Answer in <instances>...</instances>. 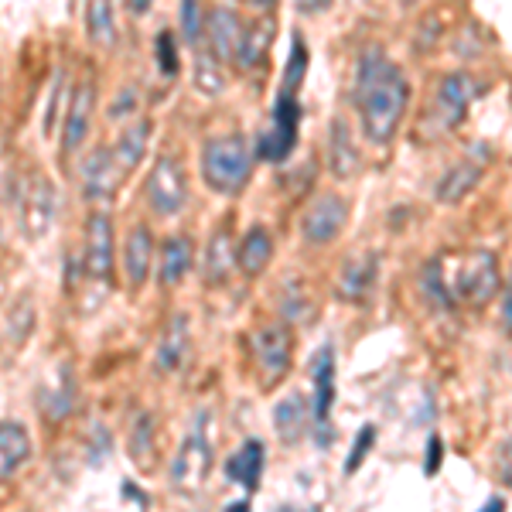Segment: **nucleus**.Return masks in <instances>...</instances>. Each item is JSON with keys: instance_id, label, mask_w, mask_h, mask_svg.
I'll list each match as a JSON object with an SVG mask.
<instances>
[{"instance_id": "1", "label": "nucleus", "mask_w": 512, "mask_h": 512, "mask_svg": "<svg viewBox=\"0 0 512 512\" xmlns=\"http://www.w3.org/2000/svg\"><path fill=\"white\" fill-rule=\"evenodd\" d=\"M352 96L366 140L376 147H386L400 130L414 89H410V79L403 76L390 55L379 52V48H366L355 62Z\"/></svg>"}, {"instance_id": "2", "label": "nucleus", "mask_w": 512, "mask_h": 512, "mask_svg": "<svg viewBox=\"0 0 512 512\" xmlns=\"http://www.w3.org/2000/svg\"><path fill=\"white\" fill-rule=\"evenodd\" d=\"M253 171V151L243 134H222L202 147V181L209 192L233 198L246 188Z\"/></svg>"}, {"instance_id": "3", "label": "nucleus", "mask_w": 512, "mask_h": 512, "mask_svg": "<svg viewBox=\"0 0 512 512\" xmlns=\"http://www.w3.org/2000/svg\"><path fill=\"white\" fill-rule=\"evenodd\" d=\"M55 205H59L55 181L48 178L45 171L31 168L28 178L18 181V219H21L24 236L28 239L45 236L55 222Z\"/></svg>"}, {"instance_id": "4", "label": "nucleus", "mask_w": 512, "mask_h": 512, "mask_svg": "<svg viewBox=\"0 0 512 512\" xmlns=\"http://www.w3.org/2000/svg\"><path fill=\"white\" fill-rule=\"evenodd\" d=\"M297 127H301V103H297V93L280 89L270 127H267V134L260 137V147H256V158H263L270 164H284L297 147Z\"/></svg>"}, {"instance_id": "5", "label": "nucleus", "mask_w": 512, "mask_h": 512, "mask_svg": "<svg viewBox=\"0 0 512 512\" xmlns=\"http://www.w3.org/2000/svg\"><path fill=\"white\" fill-rule=\"evenodd\" d=\"M144 195H147L151 212H154V216H161V219H171V216H178V212L185 209L188 175H185V168L178 164V158L161 154V158L154 161L151 175H147V181H144Z\"/></svg>"}, {"instance_id": "6", "label": "nucleus", "mask_w": 512, "mask_h": 512, "mask_svg": "<svg viewBox=\"0 0 512 512\" xmlns=\"http://www.w3.org/2000/svg\"><path fill=\"white\" fill-rule=\"evenodd\" d=\"M291 328L284 321L274 325H263L253 335V359H256V373H260L263 390H274V386L291 373Z\"/></svg>"}, {"instance_id": "7", "label": "nucleus", "mask_w": 512, "mask_h": 512, "mask_svg": "<svg viewBox=\"0 0 512 512\" xmlns=\"http://www.w3.org/2000/svg\"><path fill=\"white\" fill-rule=\"evenodd\" d=\"M212 472V444L205 441V427L198 424L192 434L185 437V444L178 448L175 461H171V489L195 495L205 485V478Z\"/></svg>"}, {"instance_id": "8", "label": "nucleus", "mask_w": 512, "mask_h": 512, "mask_svg": "<svg viewBox=\"0 0 512 512\" xmlns=\"http://www.w3.org/2000/svg\"><path fill=\"white\" fill-rule=\"evenodd\" d=\"M451 291L465 304L492 301L495 291H499V263H495V256L485 250L468 256V260L458 267V277L451 280Z\"/></svg>"}, {"instance_id": "9", "label": "nucleus", "mask_w": 512, "mask_h": 512, "mask_svg": "<svg viewBox=\"0 0 512 512\" xmlns=\"http://www.w3.org/2000/svg\"><path fill=\"white\" fill-rule=\"evenodd\" d=\"M475 99V82L468 72H448L437 82V96H434V127L437 137L451 134L461 120H465L468 106Z\"/></svg>"}, {"instance_id": "10", "label": "nucleus", "mask_w": 512, "mask_h": 512, "mask_svg": "<svg viewBox=\"0 0 512 512\" xmlns=\"http://www.w3.org/2000/svg\"><path fill=\"white\" fill-rule=\"evenodd\" d=\"M86 274L93 280L110 284L113 277V263H117V239H113V219L110 212L96 209L86 222Z\"/></svg>"}, {"instance_id": "11", "label": "nucleus", "mask_w": 512, "mask_h": 512, "mask_svg": "<svg viewBox=\"0 0 512 512\" xmlns=\"http://www.w3.org/2000/svg\"><path fill=\"white\" fill-rule=\"evenodd\" d=\"M93 110H96V79L82 76L76 82V89L69 93V110H65L62 120V158H72L82 147V140L89 134V123H93Z\"/></svg>"}, {"instance_id": "12", "label": "nucleus", "mask_w": 512, "mask_h": 512, "mask_svg": "<svg viewBox=\"0 0 512 512\" xmlns=\"http://www.w3.org/2000/svg\"><path fill=\"white\" fill-rule=\"evenodd\" d=\"M345 219H349V202L342 195H321L311 202V209L301 219V236L311 246H328L342 233Z\"/></svg>"}, {"instance_id": "13", "label": "nucleus", "mask_w": 512, "mask_h": 512, "mask_svg": "<svg viewBox=\"0 0 512 512\" xmlns=\"http://www.w3.org/2000/svg\"><path fill=\"white\" fill-rule=\"evenodd\" d=\"M120 178L123 168L113 158V147H96L82 161V195L89 202H113L120 192Z\"/></svg>"}, {"instance_id": "14", "label": "nucleus", "mask_w": 512, "mask_h": 512, "mask_svg": "<svg viewBox=\"0 0 512 512\" xmlns=\"http://www.w3.org/2000/svg\"><path fill=\"white\" fill-rule=\"evenodd\" d=\"M485 164H489V147L485 144H475L472 151H468V158H461L448 175L441 178V185H437V198L441 202H461L468 192H475V185L482 181V171Z\"/></svg>"}, {"instance_id": "15", "label": "nucleus", "mask_w": 512, "mask_h": 512, "mask_svg": "<svg viewBox=\"0 0 512 512\" xmlns=\"http://www.w3.org/2000/svg\"><path fill=\"white\" fill-rule=\"evenodd\" d=\"M151 260H154V236L151 229L140 222L123 239V253H120V267H123V280H127L130 291H140L151 277Z\"/></svg>"}, {"instance_id": "16", "label": "nucleus", "mask_w": 512, "mask_h": 512, "mask_svg": "<svg viewBox=\"0 0 512 512\" xmlns=\"http://www.w3.org/2000/svg\"><path fill=\"white\" fill-rule=\"evenodd\" d=\"M205 35H209L212 55L219 62H236V52L243 45L246 24L239 21L233 7H212V14L205 18Z\"/></svg>"}, {"instance_id": "17", "label": "nucleus", "mask_w": 512, "mask_h": 512, "mask_svg": "<svg viewBox=\"0 0 512 512\" xmlns=\"http://www.w3.org/2000/svg\"><path fill=\"white\" fill-rule=\"evenodd\" d=\"M379 280V256L369 253V256H355V260H345L342 270H338V280H335V291L342 301L349 304H362L369 294H373Z\"/></svg>"}, {"instance_id": "18", "label": "nucleus", "mask_w": 512, "mask_h": 512, "mask_svg": "<svg viewBox=\"0 0 512 512\" xmlns=\"http://www.w3.org/2000/svg\"><path fill=\"white\" fill-rule=\"evenodd\" d=\"M328 168L338 181H349L359 175L362 158H359V147L352 140V130L345 120H332V130H328Z\"/></svg>"}, {"instance_id": "19", "label": "nucleus", "mask_w": 512, "mask_h": 512, "mask_svg": "<svg viewBox=\"0 0 512 512\" xmlns=\"http://www.w3.org/2000/svg\"><path fill=\"white\" fill-rule=\"evenodd\" d=\"M263 465H267V448H263V441L250 437V441L239 444V451L226 461V478L233 485H243L246 492H256L263 478Z\"/></svg>"}, {"instance_id": "20", "label": "nucleus", "mask_w": 512, "mask_h": 512, "mask_svg": "<svg viewBox=\"0 0 512 512\" xmlns=\"http://www.w3.org/2000/svg\"><path fill=\"white\" fill-rule=\"evenodd\" d=\"M31 458V434L21 420H0V485Z\"/></svg>"}, {"instance_id": "21", "label": "nucleus", "mask_w": 512, "mask_h": 512, "mask_svg": "<svg viewBox=\"0 0 512 512\" xmlns=\"http://www.w3.org/2000/svg\"><path fill=\"white\" fill-rule=\"evenodd\" d=\"M185 352H188V315H171L168 328H164L161 342H158V352H154V369L161 376L175 373V369L185 362Z\"/></svg>"}, {"instance_id": "22", "label": "nucleus", "mask_w": 512, "mask_h": 512, "mask_svg": "<svg viewBox=\"0 0 512 512\" xmlns=\"http://www.w3.org/2000/svg\"><path fill=\"white\" fill-rule=\"evenodd\" d=\"M76 373H72V366L65 362L59 369V379H55V386L41 396V417L48 420V424H65V420L72 417V410H76Z\"/></svg>"}, {"instance_id": "23", "label": "nucleus", "mask_w": 512, "mask_h": 512, "mask_svg": "<svg viewBox=\"0 0 512 512\" xmlns=\"http://www.w3.org/2000/svg\"><path fill=\"white\" fill-rule=\"evenodd\" d=\"M332 403H335V352L321 349L315 359V400H311V417H315L318 431L328 427Z\"/></svg>"}, {"instance_id": "24", "label": "nucleus", "mask_w": 512, "mask_h": 512, "mask_svg": "<svg viewBox=\"0 0 512 512\" xmlns=\"http://www.w3.org/2000/svg\"><path fill=\"white\" fill-rule=\"evenodd\" d=\"M192 270V239L185 233H175L161 243V263H158V277L164 287H178L181 280Z\"/></svg>"}, {"instance_id": "25", "label": "nucleus", "mask_w": 512, "mask_h": 512, "mask_svg": "<svg viewBox=\"0 0 512 512\" xmlns=\"http://www.w3.org/2000/svg\"><path fill=\"white\" fill-rule=\"evenodd\" d=\"M270 256H274V236H270L267 226H253L236 250V267L243 270L246 277H260L263 270H267Z\"/></svg>"}, {"instance_id": "26", "label": "nucleus", "mask_w": 512, "mask_h": 512, "mask_svg": "<svg viewBox=\"0 0 512 512\" xmlns=\"http://www.w3.org/2000/svg\"><path fill=\"white\" fill-rule=\"evenodd\" d=\"M233 267H236L233 236H229V229L222 226L212 233L209 250H205V267H202L205 284H226V277L233 274Z\"/></svg>"}, {"instance_id": "27", "label": "nucleus", "mask_w": 512, "mask_h": 512, "mask_svg": "<svg viewBox=\"0 0 512 512\" xmlns=\"http://www.w3.org/2000/svg\"><path fill=\"white\" fill-rule=\"evenodd\" d=\"M147 140H151V120H134L120 130L117 144H113V158H117V164L123 168V175H130V171L144 161Z\"/></svg>"}, {"instance_id": "28", "label": "nucleus", "mask_w": 512, "mask_h": 512, "mask_svg": "<svg viewBox=\"0 0 512 512\" xmlns=\"http://www.w3.org/2000/svg\"><path fill=\"white\" fill-rule=\"evenodd\" d=\"M274 427L277 437L284 444H297L304 437V427H308V403H304L301 393H291L274 407Z\"/></svg>"}, {"instance_id": "29", "label": "nucleus", "mask_w": 512, "mask_h": 512, "mask_svg": "<svg viewBox=\"0 0 512 512\" xmlns=\"http://www.w3.org/2000/svg\"><path fill=\"white\" fill-rule=\"evenodd\" d=\"M270 41H274V21H270V18L256 21L253 28H246L243 45H239V52H236V65H239V69H246V72L256 69V65L267 59Z\"/></svg>"}, {"instance_id": "30", "label": "nucleus", "mask_w": 512, "mask_h": 512, "mask_svg": "<svg viewBox=\"0 0 512 512\" xmlns=\"http://www.w3.org/2000/svg\"><path fill=\"white\" fill-rule=\"evenodd\" d=\"M154 414H140L134 420V427H130V461L140 468V472H151L154 468V454H158V448H154Z\"/></svg>"}, {"instance_id": "31", "label": "nucleus", "mask_w": 512, "mask_h": 512, "mask_svg": "<svg viewBox=\"0 0 512 512\" xmlns=\"http://www.w3.org/2000/svg\"><path fill=\"white\" fill-rule=\"evenodd\" d=\"M420 291H424L427 301L441 311H448L458 304V297H454V291H451V280H448V274H444L441 260H427L424 274H420Z\"/></svg>"}, {"instance_id": "32", "label": "nucleus", "mask_w": 512, "mask_h": 512, "mask_svg": "<svg viewBox=\"0 0 512 512\" xmlns=\"http://www.w3.org/2000/svg\"><path fill=\"white\" fill-rule=\"evenodd\" d=\"M86 31L93 45H113L117 28H113V4L110 0H86Z\"/></svg>"}, {"instance_id": "33", "label": "nucleus", "mask_w": 512, "mask_h": 512, "mask_svg": "<svg viewBox=\"0 0 512 512\" xmlns=\"http://www.w3.org/2000/svg\"><path fill=\"white\" fill-rule=\"evenodd\" d=\"M304 72H308V48H304V38L297 35L291 55H287L284 86H280V89H291V93H297V89H301V82H304Z\"/></svg>"}, {"instance_id": "34", "label": "nucleus", "mask_w": 512, "mask_h": 512, "mask_svg": "<svg viewBox=\"0 0 512 512\" xmlns=\"http://www.w3.org/2000/svg\"><path fill=\"white\" fill-rule=\"evenodd\" d=\"M181 35H185V45L192 48H198V41L205 35V18L198 0H181Z\"/></svg>"}, {"instance_id": "35", "label": "nucleus", "mask_w": 512, "mask_h": 512, "mask_svg": "<svg viewBox=\"0 0 512 512\" xmlns=\"http://www.w3.org/2000/svg\"><path fill=\"white\" fill-rule=\"evenodd\" d=\"M195 86L202 93H219L222 89V76H219V59L212 52H198L195 59Z\"/></svg>"}, {"instance_id": "36", "label": "nucleus", "mask_w": 512, "mask_h": 512, "mask_svg": "<svg viewBox=\"0 0 512 512\" xmlns=\"http://www.w3.org/2000/svg\"><path fill=\"white\" fill-rule=\"evenodd\" d=\"M62 96H65V69L55 72L52 79V93H48V106H45V117H41V134L52 137L59 130V110H62Z\"/></svg>"}, {"instance_id": "37", "label": "nucleus", "mask_w": 512, "mask_h": 512, "mask_svg": "<svg viewBox=\"0 0 512 512\" xmlns=\"http://www.w3.org/2000/svg\"><path fill=\"white\" fill-rule=\"evenodd\" d=\"M154 59H158V72L164 79L178 76V45L171 31H161V35L154 38Z\"/></svg>"}, {"instance_id": "38", "label": "nucleus", "mask_w": 512, "mask_h": 512, "mask_svg": "<svg viewBox=\"0 0 512 512\" xmlns=\"http://www.w3.org/2000/svg\"><path fill=\"white\" fill-rule=\"evenodd\" d=\"M373 448H376V427H373V424H362V431L355 434V444H352L349 461H345V475L359 472L362 461L369 458V451H373Z\"/></svg>"}, {"instance_id": "39", "label": "nucleus", "mask_w": 512, "mask_h": 512, "mask_svg": "<svg viewBox=\"0 0 512 512\" xmlns=\"http://www.w3.org/2000/svg\"><path fill=\"white\" fill-rule=\"evenodd\" d=\"M106 454H110V431L103 424H93V431H89V465H103Z\"/></svg>"}, {"instance_id": "40", "label": "nucleus", "mask_w": 512, "mask_h": 512, "mask_svg": "<svg viewBox=\"0 0 512 512\" xmlns=\"http://www.w3.org/2000/svg\"><path fill=\"white\" fill-rule=\"evenodd\" d=\"M495 478H499L506 489H512V441H502L499 454H495Z\"/></svg>"}, {"instance_id": "41", "label": "nucleus", "mask_w": 512, "mask_h": 512, "mask_svg": "<svg viewBox=\"0 0 512 512\" xmlns=\"http://www.w3.org/2000/svg\"><path fill=\"white\" fill-rule=\"evenodd\" d=\"M441 437L431 434V441H427V458H424V475H437V468H441Z\"/></svg>"}, {"instance_id": "42", "label": "nucleus", "mask_w": 512, "mask_h": 512, "mask_svg": "<svg viewBox=\"0 0 512 512\" xmlns=\"http://www.w3.org/2000/svg\"><path fill=\"white\" fill-rule=\"evenodd\" d=\"M294 7L301 14H321V11H328V7H332V0H294Z\"/></svg>"}, {"instance_id": "43", "label": "nucleus", "mask_w": 512, "mask_h": 512, "mask_svg": "<svg viewBox=\"0 0 512 512\" xmlns=\"http://www.w3.org/2000/svg\"><path fill=\"white\" fill-rule=\"evenodd\" d=\"M123 4H127V11L134 14V18H144V14L151 11L154 0H123Z\"/></svg>"}, {"instance_id": "44", "label": "nucleus", "mask_w": 512, "mask_h": 512, "mask_svg": "<svg viewBox=\"0 0 512 512\" xmlns=\"http://www.w3.org/2000/svg\"><path fill=\"white\" fill-rule=\"evenodd\" d=\"M123 495H127V499H134V502H140V506H147V495H144V492H137V489H134V485H130V482L123 485Z\"/></svg>"}, {"instance_id": "45", "label": "nucleus", "mask_w": 512, "mask_h": 512, "mask_svg": "<svg viewBox=\"0 0 512 512\" xmlns=\"http://www.w3.org/2000/svg\"><path fill=\"white\" fill-rule=\"evenodd\" d=\"M250 4L256 7V11H274V7H277V0H250Z\"/></svg>"}, {"instance_id": "46", "label": "nucleus", "mask_w": 512, "mask_h": 512, "mask_svg": "<svg viewBox=\"0 0 512 512\" xmlns=\"http://www.w3.org/2000/svg\"><path fill=\"white\" fill-rule=\"evenodd\" d=\"M506 315H509L506 328H509V332H512V294H506Z\"/></svg>"}, {"instance_id": "47", "label": "nucleus", "mask_w": 512, "mask_h": 512, "mask_svg": "<svg viewBox=\"0 0 512 512\" xmlns=\"http://www.w3.org/2000/svg\"><path fill=\"white\" fill-rule=\"evenodd\" d=\"M0 239H4V222H0Z\"/></svg>"}]
</instances>
